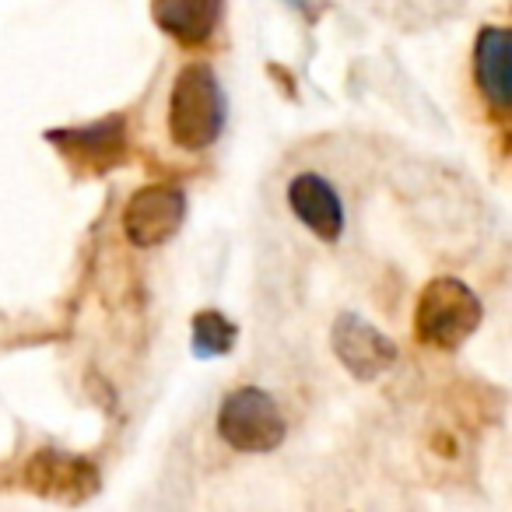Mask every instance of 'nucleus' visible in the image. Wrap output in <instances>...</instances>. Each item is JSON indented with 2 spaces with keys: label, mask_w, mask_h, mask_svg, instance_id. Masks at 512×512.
<instances>
[{
  "label": "nucleus",
  "mask_w": 512,
  "mask_h": 512,
  "mask_svg": "<svg viewBox=\"0 0 512 512\" xmlns=\"http://www.w3.org/2000/svg\"><path fill=\"white\" fill-rule=\"evenodd\" d=\"M225 127V95L207 64H186L169 92V137L183 151H204Z\"/></svg>",
  "instance_id": "nucleus-1"
},
{
  "label": "nucleus",
  "mask_w": 512,
  "mask_h": 512,
  "mask_svg": "<svg viewBox=\"0 0 512 512\" xmlns=\"http://www.w3.org/2000/svg\"><path fill=\"white\" fill-rule=\"evenodd\" d=\"M481 299L474 288L456 278H435L418 295L414 309V334L432 348H460L477 327H481Z\"/></svg>",
  "instance_id": "nucleus-2"
},
{
  "label": "nucleus",
  "mask_w": 512,
  "mask_h": 512,
  "mask_svg": "<svg viewBox=\"0 0 512 512\" xmlns=\"http://www.w3.org/2000/svg\"><path fill=\"white\" fill-rule=\"evenodd\" d=\"M285 418L260 386H239L218 407V435L239 453H274L285 442Z\"/></svg>",
  "instance_id": "nucleus-3"
},
{
  "label": "nucleus",
  "mask_w": 512,
  "mask_h": 512,
  "mask_svg": "<svg viewBox=\"0 0 512 512\" xmlns=\"http://www.w3.org/2000/svg\"><path fill=\"white\" fill-rule=\"evenodd\" d=\"M183 214H186V197L179 186L169 183L141 186L130 197L127 211H123V235L141 249L162 246V242H169L179 232Z\"/></svg>",
  "instance_id": "nucleus-4"
},
{
  "label": "nucleus",
  "mask_w": 512,
  "mask_h": 512,
  "mask_svg": "<svg viewBox=\"0 0 512 512\" xmlns=\"http://www.w3.org/2000/svg\"><path fill=\"white\" fill-rule=\"evenodd\" d=\"M25 488L50 498V502L81 505L99 488V470L88 460H78V456L43 449L25 463Z\"/></svg>",
  "instance_id": "nucleus-5"
},
{
  "label": "nucleus",
  "mask_w": 512,
  "mask_h": 512,
  "mask_svg": "<svg viewBox=\"0 0 512 512\" xmlns=\"http://www.w3.org/2000/svg\"><path fill=\"white\" fill-rule=\"evenodd\" d=\"M330 344H334V355L341 358V365L355 379H376L397 362V344L383 330L365 323L358 313L337 316L334 330H330Z\"/></svg>",
  "instance_id": "nucleus-6"
},
{
  "label": "nucleus",
  "mask_w": 512,
  "mask_h": 512,
  "mask_svg": "<svg viewBox=\"0 0 512 512\" xmlns=\"http://www.w3.org/2000/svg\"><path fill=\"white\" fill-rule=\"evenodd\" d=\"M46 137L57 141L60 155H67L78 169H88L95 176H102L127 158V123H123V116H106L92 127L50 130Z\"/></svg>",
  "instance_id": "nucleus-7"
},
{
  "label": "nucleus",
  "mask_w": 512,
  "mask_h": 512,
  "mask_svg": "<svg viewBox=\"0 0 512 512\" xmlns=\"http://www.w3.org/2000/svg\"><path fill=\"white\" fill-rule=\"evenodd\" d=\"M288 207L295 218L323 242H337L344 232V204L327 176L320 172H299L288 183Z\"/></svg>",
  "instance_id": "nucleus-8"
},
{
  "label": "nucleus",
  "mask_w": 512,
  "mask_h": 512,
  "mask_svg": "<svg viewBox=\"0 0 512 512\" xmlns=\"http://www.w3.org/2000/svg\"><path fill=\"white\" fill-rule=\"evenodd\" d=\"M474 78L495 113L512 106V39L502 25H484L474 43Z\"/></svg>",
  "instance_id": "nucleus-9"
},
{
  "label": "nucleus",
  "mask_w": 512,
  "mask_h": 512,
  "mask_svg": "<svg viewBox=\"0 0 512 512\" xmlns=\"http://www.w3.org/2000/svg\"><path fill=\"white\" fill-rule=\"evenodd\" d=\"M221 8H225V0H155L151 15H155L158 29L176 43L200 46L218 29Z\"/></svg>",
  "instance_id": "nucleus-10"
},
{
  "label": "nucleus",
  "mask_w": 512,
  "mask_h": 512,
  "mask_svg": "<svg viewBox=\"0 0 512 512\" xmlns=\"http://www.w3.org/2000/svg\"><path fill=\"white\" fill-rule=\"evenodd\" d=\"M235 323L218 309H204L193 316V358H221L235 348Z\"/></svg>",
  "instance_id": "nucleus-11"
},
{
  "label": "nucleus",
  "mask_w": 512,
  "mask_h": 512,
  "mask_svg": "<svg viewBox=\"0 0 512 512\" xmlns=\"http://www.w3.org/2000/svg\"><path fill=\"white\" fill-rule=\"evenodd\" d=\"M288 4H292V8H299V11H306V15H313L320 0H288Z\"/></svg>",
  "instance_id": "nucleus-12"
}]
</instances>
